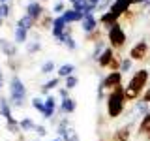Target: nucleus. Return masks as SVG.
Instances as JSON below:
<instances>
[{
    "instance_id": "1",
    "label": "nucleus",
    "mask_w": 150,
    "mask_h": 141,
    "mask_svg": "<svg viewBox=\"0 0 150 141\" xmlns=\"http://www.w3.org/2000/svg\"><path fill=\"white\" fill-rule=\"evenodd\" d=\"M148 79H150V73L148 70H139L131 75L129 83L124 87V96H126V102H135L143 96V92L146 90V85H148Z\"/></svg>"
},
{
    "instance_id": "2",
    "label": "nucleus",
    "mask_w": 150,
    "mask_h": 141,
    "mask_svg": "<svg viewBox=\"0 0 150 141\" xmlns=\"http://www.w3.org/2000/svg\"><path fill=\"white\" fill-rule=\"evenodd\" d=\"M126 107V96H124V87H116L115 90H111L105 96V109H107V117L109 119H118L124 113Z\"/></svg>"
},
{
    "instance_id": "3",
    "label": "nucleus",
    "mask_w": 150,
    "mask_h": 141,
    "mask_svg": "<svg viewBox=\"0 0 150 141\" xmlns=\"http://www.w3.org/2000/svg\"><path fill=\"white\" fill-rule=\"evenodd\" d=\"M26 100V87L17 75H13L11 81H9V102L15 107H23Z\"/></svg>"
},
{
    "instance_id": "4",
    "label": "nucleus",
    "mask_w": 150,
    "mask_h": 141,
    "mask_svg": "<svg viewBox=\"0 0 150 141\" xmlns=\"http://www.w3.org/2000/svg\"><path fill=\"white\" fill-rule=\"evenodd\" d=\"M107 40H109V45L112 49H122L128 41V36H126L124 28H122L120 23L112 25L111 28H107Z\"/></svg>"
},
{
    "instance_id": "5",
    "label": "nucleus",
    "mask_w": 150,
    "mask_h": 141,
    "mask_svg": "<svg viewBox=\"0 0 150 141\" xmlns=\"http://www.w3.org/2000/svg\"><path fill=\"white\" fill-rule=\"evenodd\" d=\"M146 55H148V43L144 40L137 41V43L129 49V58L131 60H144Z\"/></svg>"
},
{
    "instance_id": "6",
    "label": "nucleus",
    "mask_w": 150,
    "mask_h": 141,
    "mask_svg": "<svg viewBox=\"0 0 150 141\" xmlns=\"http://www.w3.org/2000/svg\"><path fill=\"white\" fill-rule=\"evenodd\" d=\"M133 2H135V0H115L109 9L115 11V13H118V15L122 17V15H126V13L129 11V8L133 6Z\"/></svg>"
},
{
    "instance_id": "7",
    "label": "nucleus",
    "mask_w": 150,
    "mask_h": 141,
    "mask_svg": "<svg viewBox=\"0 0 150 141\" xmlns=\"http://www.w3.org/2000/svg\"><path fill=\"white\" fill-rule=\"evenodd\" d=\"M98 19L94 17V13H84V19L81 21V26H83V30H84V34H90V32H94V30H98Z\"/></svg>"
},
{
    "instance_id": "8",
    "label": "nucleus",
    "mask_w": 150,
    "mask_h": 141,
    "mask_svg": "<svg viewBox=\"0 0 150 141\" xmlns=\"http://www.w3.org/2000/svg\"><path fill=\"white\" fill-rule=\"evenodd\" d=\"M43 13H45L43 6H41L40 2H36V0H34V2H30V4L26 6V15H28V17H32L36 23L40 21V17L43 15Z\"/></svg>"
},
{
    "instance_id": "9",
    "label": "nucleus",
    "mask_w": 150,
    "mask_h": 141,
    "mask_svg": "<svg viewBox=\"0 0 150 141\" xmlns=\"http://www.w3.org/2000/svg\"><path fill=\"white\" fill-rule=\"evenodd\" d=\"M115 56H116V55H115V49H112L111 45H107L105 49H103V53L98 56V66H100V68H107Z\"/></svg>"
},
{
    "instance_id": "10",
    "label": "nucleus",
    "mask_w": 150,
    "mask_h": 141,
    "mask_svg": "<svg viewBox=\"0 0 150 141\" xmlns=\"http://www.w3.org/2000/svg\"><path fill=\"white\" fill-rule=\"evenodd\" d=\"M43 103H45V107H43V119H53L54 117V111H56V98L54 96H47L45 100H43Z\"/></svg>"
},
{
    "instance_id": "11",
    "label": "nucleus",
    "mask_w": 150,
    "mask_h": 141,
    "mask_svg": "<svg viewBox=\"0 0 150 141\" xmlns=\"http://www.w3.org/2000/svg\"><path fill=\"white\" fill-rule=\"evenodd\" d=\"M118 19H120L118 13H115V11H111V9H107V11H103V15L100 17V23H101L103 26L111 28L112 25H116V23H118Z\"/></svg>"
},
{
    "instance_id": "12",
    "label": "nucleus",
    "mask_w": 150,
    "mask_h": 141,
    "mask_svg": "<svg viewBox=\"0 0 150 141\" xmlns=\"http://www.w3.org/2000/svg\"><path fill=\"white\" fill-rule=\"evenodd\" d=\"M66 26H68V23L62 19V15H58L54 19V23H53V28H51V32H53V36L56 38V40H60L64 34V30H66Z\"/></svg>"
},
{
    "instance_id": "13",
    "label": "nucleus",
    "mask_w": 150,
    "mask_h": 141,
    "mask_svg": "<svg viewBox=\"0 0 150 141\" xmlns=\"http://www.w3.org/2000/svg\"><path fill=\"white\" fill-rule=\"evenodd\" d=\"M129 137H131V126L126 124V126H120V128L115 132V135H112L111 141H129Z\"/></svg>"
},
{
    "instance_id": "14",
    "label": "nucleus",
    "mask_w": 150,
    "mask_h": 141,
    "mask_svg": "<svg viewBox=\"0 0 150 141\" xmlns=\"http://www.w3.org/2000/svg\"><path fill=\"white\" fill-rule=\"evenodd\" d=\"M62 19L68 25H71V23H81L84 19V13H79V11H75V9H66L62 13Z\"/></svg>"
},
{
    "instance_id": "15",
    "label": "nucleus",
    "mask_w": 150,
    "mask_h": 141,
    "mask_svg": "<svg viewBox=\"0 0 150 141\" xmlns=\"http://www.w3.org/2000/svg\"><path fill=\"white\" fill-rule=\"evenodd\" d=\"M0 51L4 53V56H8V58H13V56L17 55V45L11 43V41L0 40Z\"/></svg>"
},
{
    "instance_id": "16",
    "label": "nucleus",
    "mask_w": 150,
    "mask_h": 141,
    "mask_svg": "<svg viewBox=\"0 0 150 141\" xmlns=\"http://www.w3.org/2000/svg\"><path fill=\"white\" fill-rule=\"evenodd\" d=\"M75 107H77V103H75L73 98H66V100L60 102V111H62V115L66 113V115H71V113L75 111Z\"/></svg>"
},
{
    "instance_id": "17",
    "label": "nucleus",
    "mask_w": 150,
    "mask_h": 141,
    "mask_svg": "<svg viewBox=\"0 0 150 141\" xmlns=\"http://www.w3.org/2000/svg\"><path fill=\"white\" fill-rule=\"evenodd\" d=\"M53 23H54V19L49 15V13H43V15L40 17V21L36 23V26H40L41 30H49V28H53Z\"/></svg>"
},
{
    "instance_id": "18",
    "label": "nucleus",
    "mask_w": 150,
    "mask_h": 141,
    "mask_svg": "<svg viewBox=\"0 0 150 141\" xmlns=\"http://www.w3.org/2000/svg\"><path fill=\"white\" fill-rule=\"evenodd\" d=\"M73 72H75V66L73 64H62L58 70H56V77L66 79V77H69V75H73Z\"/></svg>"
},
{
    "instance_id": "19",
    "label": "nucleus",
    "mask_w": 150,
    "mask_h": 141,
    "mask_svg": "<svg viewBox=\"0 0 150 141\" xmlns=\"http://www.w3.org/2000/svg\"><path fill=\"white\" fill-rule=\"evenodd\" d=\"M0 115H2L6 120H11V119H13L11 107H9V102L6 100V98H0Z\"/></svg>"
},
{
    "instance_id": "20",
    "label": "nucleus",
    "mask_w": 150,
    "mask_h": 141,
    "mask_svg": "<svg viewBox=\"0 0 150 141\" xmlns=\"http://www.w3.org/2000/svg\"><path fill=\"white\" fill-rule=\"evenodd\" d=\"M17 26L25 28L26 32H30L32 28L36 26V21H34V19H32V17H28V15H23V17L19 19V21H17Z\"/></svg>"
},
{
    "instance_id": "21",
    "label": "nucleus",
    "mask_w": 150,
    "mask_h": 141,
    "mask_svg": "<svg viewBox=\"0 0 150 141\" xmlns=\"http://www.w3.org/2000/svg\"><path fill=\"white\" fill-rule=\"evenodd\" d=\"M58 83H60V77H53V79H49L47 83L41 85V94H45V96H49V90H53V88L58 87Z\"/></svg>"
},
{
    "instance_id": "22",
    "label": "nucleus",
    "mask_w": 150,
    "mask_h": 141,
    "mask_svg": "<svg viewBox=\"0 0 150 141\" xmlns=\"http://www.w3.org/2000/svg\"><path fill=\"white\" fill-rule=\"evenodd\" d=\"M148 128H150V111L146 113V115L141 117V122H139V130H137V134H139V135H144V132H146Z\"/></svg>"
},
{
    "instance_id": "23",
    "label": "nucleus",
    "mask_w": 150,
    "mask_h": 141,
    "mask_svg": "<svg viewBox=\"0 0 150 141\" xmlns=\"http://www.w3.org/2000/svg\"><path fill=\"white\" fill-rule=\"evenodd\" d=\"M26 40H28V32L25 28H21V26H15V45L26 43Z\"/></svg>"
},
{
    "instance_id": "24",
    "label": "nucleus",
    "mask_w": 150,
    "mask_h": 141,
    "mask_svg": "<svg viewBox=\"0 0 150 141\" xmlns=\"http://www.w3.org/2000/svg\"><path fill=\"white\" fill-rule=\"evenodd\" d=\"M19 124H21V132H32V130L36 128L34 120H32V119H28V117L21 119V120H19Z\"/></svg>"
},
{
    "instance_id": "25",
    "label": "nucleus",
    "mask_w": 150,
    "mask_h": 141,
    "mask_svg": "<svg viewBox=\"0 0 150 141\" xmlns=\"http://www.w3.org/2000/svg\"><path fill=\"white\" fill-rule=\"evenodd\" d=\"M71 9H75V11H79V13H86L88 0H77V2H73L71 4Z\"/></svg>"
},
{
    "instance_id": "26",
    "label": "nucleus",
    "mask_w": 150,
    "mask_h": 141,
    "mask_svg": "<svg viewBox=\"0 0 150 141\" xmlns=\"http://www.w3.org/2000/svg\"><path fill=\"white\" fill-rule=\"evenodd\" d=\"M6 128H8V132H11V134H19V132H21V124H19V120L11 119V120H6Z\"/></svg>"
},
{
    "instance_id": "27",
    "label": "nucleus",
    "mask_w": 150,
    "mask_h": 141,
    "mask_svg": "<svg viewBox=\"0 0 150 141\" xmlns=\"http://www.w3.org/2000/svg\"><path fill=\"white\" fill-rule=\"evenodd\" d=\"M148 105H150V103H146V102H143V100H141V98H139V102L135 103V111H137L139 115L143 117V115H146V113L150 111V109H148Z\"/></svg>"
},
{
    "instance_id": "28",
    "label": "nucleus",
    "mask_w": 150,
    "mask_h": 141,
    "mask_svg": "<svg viewBox=\"0 0 150 141\" xmlns=\"http://www.w3.org/2000/svg\"><path fill=\"white\" fill-rule=\"evenodd\" d=\"M79 85V79L75 77V75H69V77H66L64 79V87L68 88V90H71V88H75Z\"/></svg>"
},
{
    "instance_id": "29",
    "label": "nucleus",
    "mask_w": 150,
    "mask_h": 141,
    "mask_svg": "<svg viewBox=\"0 0 150 141\" xmlns=\"http://www.w3.org/2000/svg\"><path fill=\"white\" fill-rule=\"evenodd\" d=\"M53 72H54V62H53V60H47V62L41 64V73H43V75H49Z\"/></svg>"
},
{
    "instance_id": "30",
    "label": "nucleus",
    "mask_w": 150,
    "mask_h": 141,
    "mask_svg": "<svg viewBox=\"0 0 150 141\" xmlns=\"http://www.w3.org/2000/svg\"><path fill=\"white\" fill-rule=\"evenodd\" d=\"M120 62H122V58H118V55H116L115 58L111 60V64L107 66V68H109V72H120Z\"/></svg>"
},
{
    "instance_id": "31",
    "label": "nucleus",
    "mask_w": 150,
    "mask_h": 141,
    "mask_svg": "<svg viewBox=\"0 0 150 141\" xmlns=\"http://www.w3.org/2000/svg\"><path fill=\"white\" fill-rule=\"evenodd\" d=\"M105 41H103V40H100V41H96V47H94V58H96L98 60V56H100L101 53H103V49H105Z\"/></svg>"
},
{
    "instance_id": "32",
    "label": "nucleus",
    "mask_w": 150,
    "mask_h": 141,
    "mask_svg": "<svg viewBox=\"0 0 150 141\" xmlns=\"http://www.w3.org/2000/svg\"><path fill=\"white\" fill-rule=\"evenodd\" d=\"M131 62H133V60H131L129 56H126V58H122V62H120V72H122V73L129 72V70H131Z\"/></svg>"
},
{
    "instance_id": "33",
    "label": "nucleus",
    "mask_w": 150,
    "mask_h": 141,
    "mask_svg": "<svg viewBox=\"0 0 150 141\" xmlns=\"http://www.w3.org/2000/svg\"><path fill=\"white\" fill-rule=\"evenodd\" d=\"M86 40H88V41H94V43H96V41H100V40H101L100 28H98V30H94V32H90V34H86Z\"/></svg>"
},
{
    "instance_id": "34",
    "label": "nucleus",
    "mask_w": 150,
    "mask_h": 141,
    "mask_svg": "<svg viewBox=\"0 0 150 141\" xmlns=\"http://www.w3.org/2000/svg\"><path fill=\"white\" fill-rule=\"evenodd\" d=\"M32 107H34L36 111L43 113V107H45V103H43V100H41V98H34V100H32Z\"/></svg>"
},
{
    "instance_id": "35",
    "label": "nucleus",
    "mask_w": 150,
    "mask_h": 141,
    "mask_svg": "<svg viewBox=\"0 0 150 141\" xmlns=\"http://www.w3.org/2000/svg\"><path fill=\"white\" fill-rule=\"evenodd\" d=\"M40 49H41V43H40V41H32V43L26 45V51H28V53H38Z\"/></svg>"
},
{
    "instance_id": "36",
    "label": "nucleus",
    "mask_w": 150,
    "mask_h": 141,
    "mask_svg": "<svg viewBox=\"0 0 150 141\" xmlns=\"http://www.w3.org/2000/svg\"><path fill=\"white\" fill-rule=\"evenodd\" d=\"M9 13H11V9H9V6H8V2L6 4H0V17H9Z\"/></svg>"
},
{
    "instance_id": "37",
    "label": "nucleus",
    "mask_w": 150,
    "mask_h": 141,
    "mask_svg": "<svg viewBox=\"0 0 150 141\" xmlns=\"http://www.w3.org/2000/svg\"><path fill=\"white\" fill-rule=\"evenodd\" d=\"M34 132L38 135H40V137H43V135H47V128L43 124H36V128H34Z\"/></svg>"
},
{
    "instance_id": "38",
    "label": "nucleus",
    "mask_w": 150,
    "mask_h": 141,
    "mask_svg": "<svg viewBox=\"0 0 150 141\" xmlns=\"http://www.w3.org/2000/svg\"><path fill=\"white\" fill-rule=\"evenodd\" d=\"M58 94H60V98H62V100L69 98V90H68L66 87H60V88H58Z\"/></svg>"
},
{
    "instance_id": "39",
    "label": "nucleus",
    "mask_w": 150,
    "mask_h": 141,
    "mask_svg": "<svg viewBox=\"0 0 150 141\" xmlns=\"http://www.w3.org/2000/svg\"><path fill=\"white\" fill-rule=\"evenodd\" d=\"M64 11H66V8H64V2H58V4H54V13H60V15H62Z\"/></svg>"
},
{
    "instance_id": "40",
    "label": "nucleus",
    "mask_w": 150,
    "mask_h": 141,
    "mask_svg": "<svg viewBox=\"0 0 150 141\" xmlns=\"http://www.w3.org/2000/svg\"><path fill=\"white\" fill-rule=\"evenodd\" d=\"M141 100H143V102H146V103H150V88H146V90L143 92V96H141Z\"/></svg>"
},
{
    "instance_id": "41",
    "label": "nucleus",
    "mask_w": 150,
    "mask_h": 141,
    "mask_svg": "<svg viewBox=\"0 0 150 141\" xmlns=\"http://www.w3.org/2000/svg\"><path fill=\"white\" fill-rule=\"evenodd\" d=\"M143 137H144V139H146V141H150V128H148L146 132H144V135H143Z\"/></svg>"
},
{
    "instance_id": "42",
    "label": "nucleus",
    "mask_w": 150,
    "mask_h": 141,
    "mask_svg": "<svg viewBox=\"0 0 150 141\" xmlns=\"http://www.w3.org/2000/svg\"><path fill=\"white\" fill-rule=\"evenodd\" d=\"M2 77H4V72H2V70H0V81H2Z\"/></svg>"
},
{
    "instance_id": "43",
    "label": "nucleus",
    "mask_w": 150,
    "mask_h": 141,
    "mask_svg": "<svg viewBox=\"0 0 150 141\" xmlns=\"http://www.w3.org/2000/svg\"><path fill=\"white\" fill-rule=\"evenodd\" d=\"M53 141H64V139H62V137H54Z\"/></svg>"
},
{
    "instance_id": "44",
    "label": "nucleus",
    "mask_w": 150,
    "mask_h": 141,
    "mask_svg": "<svg viewBox=\"0 0 150 141\" xmlns=\"http://www.w3.org/2000/svg\"><path fill=\"white\" fill-rule=\"evenodd\" d=\"M146 11H148V13H150V4H148V6H146Z\"/></svg>"
},
{
    "instance_id": "45",
    "label": "nucleus",
    "mask_w": 150,
    "mask_h": 141,
    "mask_svg": "<svg viewBox=\"0 0 150 141\" xmlns=\"http://www.w3.org/2000/svg\"><path fill=\"white\" fill-rule=\"evenodd\" d=\"M8 2V0H0V4H6Z\"/></svg>"
},
{
    "instance_id": "46",
    "label": "nucleus",
    "mask_w": 150,
    "mask_h": 141,
    "mask_svg": "<svg viewBox=\"0 0 150 141\" xmlns=\"http://www.w3.org/2000/svg\"><path fill=\"white\" fill-rule=\"evenodd\" d=\"M17 141H26V139H25V137H21V139H17Z\"/></svg>"
},
{
    "instance_id": "47",
    "label": "nucleus",
    "mask_w": 150,
    "mask_h": 141,
    "mask_svg": "<svg viewBox=\"0 0 150 141\" xmlns=\"http://www.w3.org/2000/svg\"><path fill=\"white\" fill-rule=\"evenodd\" d=\"M0 90H2V81H0Z\"/></svg>"
},
{
    "instance_id": "48",
    "label": "nucleus",
    "mask_w": 150,
    "mask_h": 141,
    "mask_svg": "<svg viewBox=\"0 0 150 141\" xmlns=\"http://www.w3.org/2000/svg\"><path fill=\"white\" fill-rule=\"evenodd\" d=\"M69 2H71V4H73V2H77V0H69Z\"/></svg>"
},
{
    "instance_id": "49",
    "label": "nucleus",
    "mask_w": 150,
    "mask_h": 141,
    "mask_svg": "<svg viewBox=\"0 0 150 141\" xmlns=\"http://www.w3.org/2000/svg\"><path fill=\"white\" fill-rule=\"evenodd\" d=\"M0 25H2V17H0Z\"/></svg>"
},
{
    "instance_id": "50",
    "label": "nucleus",
    "mask_w": 150,
    "mask_h": 141,
    "mask_svg": "<svg viewBox=\"0 0 150 141\" xmlns=\"http://www.w3.org/2000/svg\"><path fill=\"white\" fill-rule=\"evenodd\" d=\"M30 2H34V0H30Z\"/></svg>"
},
{
    "instance_id": "51",
    "label": "nucleus",
    "mask_w": 150,
    "mask_h": 141,
    "mask_svg": "<svg viewBox=\"0 0 150 141\" xmlns=\"http://www.w3.org/2000/svg\"><path fill=\"white\" fill-rule=\"evenodd\" d=\"M43 2H47V0H43Z\"/></svg>"
},
{
    "instance_id": "52",
    "label": "nucleus",
    "mask_w": 150,
    "mask_h": 141,
    "mask_svg": "<svg viewBox=\"0 0 150 141\" xmlns=\"http://www.w3.org/2000/svg\"><path fill=\"white\" fill-rule=\"evenodd\" d=\"M36 141H40V139H36Z\"/></svg>"
},
{
    "instance_id": "53",
    "label": "nucleus",
    "mask_w": 150,
    "mask_h": 141,
    "mask_svg": "<svg viewBox=\"0 0 150 141\" xmlns=\"http://www.w3.org/2000/svg\"><path fill=\"white\" fill-rule=\"evenodd\" d=\"M100 141H103V139H100Z\"/></svg>"
}]
</instances>
